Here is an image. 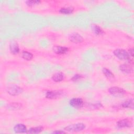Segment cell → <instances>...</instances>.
I'll return each mask as SVG.
<instances>
[{
    "mask_svg": "<svg viewBox=\"0 0 134 134\" xmlns=\"http://www.w3.org/2000/svg\"><path fill=\"white\" fill-rule=\"evenodd\" d=\"M73 12V8L71 7H62L59 10V12L63 14H70Z\"/></svg>",
    "mask_w": 134,
    "mask_h": 134,
    "instance_id": "18",
    "label": "cell"
},
{
    "mask_svg": "<svg viewBox=\"0 0 134 134\" xmlns=\"http://www.w3.org/2000/svg\"><path fill=\"white\" fill-rule=\"evenodd\" d=\"M82 78V76L81 75H80V74H76V75H74L72 77V80L73 81L76 82V81H77L81 80Z\"/></svg>",
    "mask_w": 134,
    "mask_h": 134,
    "instance_id": "21",
    "label": "cell"
},
{
    "mask_svg": "<svg viewBox=\"0 0 134 134\" xmlns=\"http://www.w3.org/2000/svg\"><path fill=\"white\" fill-rule=\"evenodd\" d=\"M102 72L104 74V75L109 80L113 79L114 78V74L108 69L106 68H103L102 70Z\"/></svg>",
    "mask_w": 134,
    "mask_h": 134,
    "instance_id": "14",
    "label": "cell"
},
{
    "mask_svg": "<svg viewBox=\"0 0 134 134\" xmlns=\"http://www.w3.org/2000/svg\"><path fill=\"white\" fill-rule=\"evenodd\" d=\"M64 76V74L62 72H57L52 75V79L55 82H59L63 80Z\"/></svg>",
    "mask_w": 134,
    "mask_h": 134,
    "instance_id": "13",
    "label": "cell"
},
{
    "mask_svg": "<svg viewBox=\"0 0 134 134\" xmlns=\"http://www.w3.org/2000/svg\"><path fill=\"white\" fill-rule=\"evenodd\" d=\"M7 93L12 96H16L21 94L23 90L21 87L14 84L8 85L6 88Z\"/></svg>",
    "mask_w": 134,
    "mask_h": 134,
    "instance_id": "2",
    "label": "cell"
},
{
    "mask_svg": "<svg viewBox=\"0 0 134 134\" xmlns=\"http://www.w3.org/2000/svg\"><path fill=\"white\" fill-rule=\"evenodd\" d=\"M85 125L83 123H77L71 125H69L66 127L64 129L68 131L71 132H77L80 131L84 129Z\"/></svg>",
    "mask_w": 134,
    "mask_h": 134,
    "instance_id": "3",
    "label": "cell"
},
{
    "mask_svg": "<svg viewBox=\"0 0 134 134\" xmlns=\"http://www.w3.org/2000/svg\"><path fill=\"white\" fill-rule=\"evenodd\" d=\"M120 71L126 74H130L132 73L133 69L131 66L128 64H123L119 66Z\"/></svg>",
    "mask_w": 134,
    "mask_h": 134,
    "instance_id": "10",
    "label": "cell"
},
{
    "mask_svg": "<svg viewBox=\"0 0 134 134\" xmlns=\"http://www.w3.org/2000/svg\"><path fill=\"white\" fill-rule=\"evenodd\" d=\"M69 39L70 41L75 43L82 42L83 40V37L78 33H73L71 34L69 37Z\"/></svg>",
    "mask_w": 134,
    "mask_h": 134,
    "instance_id": "8",
    "label": "cell"
},
{
    "mask_svg": "<svg viewBox=\"0 0 134 134\" xmlns=\"http://www.w3.org/2000/svg\"><path fill=\"white\" fill-rule=\"evenodd\" d=\"M14 130L15 133H26L27 130L26 127L21 124L16 125L14 127Z\"/></svg>",
    "mask_w": 134,
    "mask_h": 134,
    "instance_id": "11",
    "label": "cell"
},
{
    "mask_svg": "<svg viewBox=\"0 0 134 134\" xmlns=\"http://www.w3.org/2000/svg\"><path fill=\"white\" fill-rule=\"evenodd\" d=\"M43 130V128L42 127H32L30 128L27 132L29 133H39L41 132Z\"/></svg>",
    "mask_w": 134,
    "mask_h": 134,
    "instance_id": "16",
    "label": "cell"
},
{
    "mask_svg": "<svg viewBox=\"0 0 134 134\" xmlns=\"http://www.w3.org/2000/svg\"><path fill=\"white\" fill-rule=\"evenodd\" d=\"M70 105L74 108H79L83 106V101L81 98H73L70 100Z\"/></svg>",
    "mask_w": 134,
    "mask_h": 134,
    "instance_id": "6",
    "label": "cell"
},
{
    "mask_svg": "<svg viewBox=\"0 0 134 134\" xmlns=\"http://www.w3.org/2000/svg\"><path fill=\"white\" fill-rule=\"evenodd\" d=\"M53 133H65L64 131H61V130H57V131H54L53 132Z\"/></svg>",
    "mask_w": 134,
    "mask_h": 134,
    "instance_id": "22",
    "label": "cell"
},
{
    "mask_svg": "<svg viewBox=\"0 0 134 134\" xmlns=\"http://www.w3.org/2000/svg\"><path fill=\"white\" fill-rule=\"evenodd\" d=\"M114 55L121 60H129L130 59V55L124 49H118L114 51Z\"/></svg>",
    "mask_w": 134,
    "mask_h": 134,
    "instance_id": "1",
    "label": "cell"
},
{
    "mask_svg": "<svg viewBox=\"0 0 134 134\" xmlns=\"http://www.w3.org/2000/svg\"><path fill=\"white\" fill-rule=\"evenodd\" d=\"M122 106L124 108H130V109H133V106H134L133 99H131L125 102L122 104Z\"/></svg>",
    "mask_w": 134,
    "mask_h": 134,
    "instance_id": "15",
    "label": "cell"
},
{
    "mask_svg": "<svg viewBox=\"0 0 134 134\" xmlns=\"http://www.w3.org/2000/svg\"><path fill=\"white\" fill-rule=\"evenodd\" d=\"M129 54L131 55V56H133V49H131L129 50Z\"/></svg>",
    "mask_w": 134,
    "mask_h": 134,
    "instance_id": "23",
    "label": "cell"
},
{
    "mask_svg": "<svg viewBox=\"0 0 134 134\" xmlns=\"http://www.w3.org/2000/svg\"><path fill=\"white\" fill-rule=\"evenodd\" d=\"M40 3L39 1H26V4L29 6H32L37 5Z\"/></svg>",
    "mask_w": 134,
    "mask_h": 134,
    "instance_id": "20",
    "label": "cell"
},
{
    "mask_svg": "<svg viewBox=\"0 0 134 134\" xmlns=\"http://www.w3.org/2000/svg\"><path fill=\"white\" fill-rule=\"evenodd\" d=\"M92 29L93 32L95 33V34L97 35H100L104 33V31L102 29V28L96 25H93L92 26Z\"/></svg>",
    "mask_w": 134,
    "mask_h": 134,
    "instance_id": "17",
    "label": "cell"
},
{
    "mask_svg": "<svg viewBox=\"0 0 134 134\" xmlns=\"http://www.w3.org/2000/svg\"><path fill=\"white\" fill-rule=\"evenodd\" d=\"M22 57L24 59L29 61V60H31L32 58H33V55L32 53H31L29 52L26 51H24L22 52Z\"/></svg>",
    "mask_w": 134,
    "mask_h": 134,
    "instance_id": "19",
    "label": "cell"
},
{
    "mask_svg": "<svg viewBox=\"0 0 134 134\" xmlns=\"http://www.w3.org/2000/svg\"><path fill=\"white\" fill-rule=\"evenodd\" d=\"M108 92L111 95L116 97L122 96L126 93V91L123 88L117 86L110 87L108 89Z\"/></svg>",
    "mask_w": 134,
    "mask_h": 134,
    "instance_id": "4",
    "label": "cell"
},
{
    "mask_svg": "<svg viewBox=\"0 0 134 134\" xmlns=\"http://www.w3.org/2000/svg\"><path fill=\"white\" fill-rule=\"evenodd\" d=\"M132 124L131 121L128 119H124L119 120L117 122V126L119 128H128L131 127Z\"/></svg>",
    "mask_w": 134,
    "mask_h": 134,
    "instance_id": "7",
    "label": "cell"
},
{
    "mask_svg": "<svg viewBox=\"0 0 134 134\" xmlns=\"http://www.w3.org/2000/svg\"><path fill=\"white\" fill-rule=\"evenodd\" d=\"M63 93V91L60 90L48 91L46 94V97L49 99H56L62 97Z\"/></svg>",
    "mask_w": 134,
    "mask_h": 134,
    "instance_id": "5",
    "label": "cell"
},
{
    "mask_svg": "<svg viewBox=\"0 0 134 134\" xmlns=\"http://www.w3.org/2000/svg\"><path fill=\"white\" fill-rule=\"evenodd\" d=\"M9 50L12 53L17 54L19 52V48L18 43L16 41H12L9 44Z\"/></svg>",
    "mask_w": 134,
    "mask_h": 134,
    "instance_id": "12",
    "label": "cell"
},
{
    "mask_svg": "<svg viewBox=\"0 0 134 134\" xmlns=\"http://www.w3.org/2000/svg\"><path fill=\"white\" fill-rule=\"evenodd\" d=\"M52 50L53 52L58 54H63L65 53L68 51V48L65 47L60 46H55L53 47Z\"/></svg>",
    "mask_w": 134,
    "mask_h": 134,
    "instance_id": "9",
    "label": "cell"
}]
</instances>
